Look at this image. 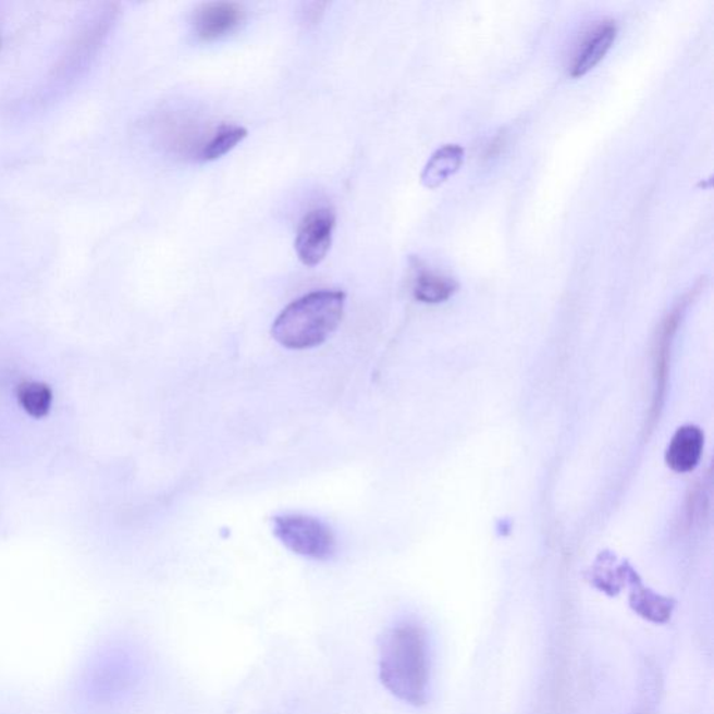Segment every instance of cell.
I'll list each match as a JSON object with an SVG mask.
<instances>
[{
  "instance_id": "cell-2",
  "label": "cell",
  "mask_w": 714,
  "mask_h": 714,
  "mask_svg": "<svg viewBox=\"0 0 714 714\" xmlns=\"http://www.w3.org/2000/svg\"><path fill=\"white\" fill-rule=\"evenodd\" d=\"M346 296L340 291H317L286 307L272 324V336L287 349L315 348L338 329Z\"/></svg>"
},
{
  "instance_id": "cell-6",
  "label": "cell",
  "mask_w": 714,
  "mask_h": 714,
  "mask_svg": "<svg viewBox=\"0 0 714 714\" xmlns=\"http://www.w3.org/2000/svg\"><path fill=\"white\" fill-rule=\"evenodd\" d=\"M617 24L613 20H604L590 28L582 42L579 44L571 63V76H584L606 57L617 37Z\"/></svg>"
},
{
  "instance_id": "cell-4",
  "label": "cell",
  "mask_w": 714,
  "mask_h": 714,
  "mask_svg": "<svg viewBox=\"0 0 714 714\" xmlns=\"http://www.w3.org/2000/svg\"><path fill=\"white\" fill-rule=\"evenodd\" d=\"M335 221V212L329 207L315 208L300 221L295 249L305 266L316 267L325 259L331 247Z\"/></svg>"
},
{
  "instance_id": "cell-1",
  "label": "cell",
  "mask_w": 714,
  "mask_h": 714,
  "mask_svg": "<svg viewBox=\"0 0 714 714\" xmlns=\"http://www.w3.org/2000/svg\"><path fill=\"white\" fill-rule=\"evenodd\" d=\"M379 674L381 684L399 701L415 707L428 705L430 644L420 625L399 624L381 637Z\"/></svg>"
},
{
  "instance_id": "cell-8",
  "label": "cell",
  "mask_w": 714,
  "mask_h": 714,
  "mask_svg": "<svg viewBox=\"0 0 714 714\" xmlns=\"http://www.w3.org/2000/svg\"><path fill=\"white\" fill-rule=\"evenodd\" d=\"M705 435L697 426H682L674 434L666 453V463L678 473L691 472L701 460Z\"/></svg>"
},
{
  "instance_id": "cell-10",
  "label": "cell",
  "mask_w": 714,
  "mask_h": 714,
  "mask_svg": "<svg viewBox=\"0 0 714 714\" xmlns=\"http://www.w3.org/2000/svg\"><path fill=\"white\" fill-rule=\"evenodd\" d=\"M246 137L247 128L239 125H232V123H222L214 134L208 138L205 146L201 147L198 157H200L201 161H216L218 158L232 151Z\"/></svg>"
},
{
  "instance_id": "cell-11",
  "label": "cell",
  "mask_w": 714,
  "mask_h": 714,
  "mask_svg": "<svg viewBox=\"0 0 714 714\" xmlns=\"http://www.w3.org/2000/svg\"><path fill=\"white\" fill-rule=\"evenodd\" d=\"M20 406L34 419H42L51 410L53 394L47 384L27 381L17 390Z\"/></svg>"
},
{
  "instance_id": "cell-7",
  "label": "cell",
  "mask_w": 714,
  "mask_h": 714,
  "mask_svg": "<svg viewBox=\"0 0 714 714\" xmlns=\"http://www.w3.org/2000/svg\"><path fill=\"white\" fill-rule=\"evenodd\" d=\"M625 582L631 588L629 606L639 617L656 625L667 624L672 619L674 608H676V602L673 599L662 596V594L644 587L641 578L632 568L627 567Z\"/></svg>"
},
{
  "instance_id": "cell-3",
  "label": "cell",
  "mask_w": 714,
  "mask_h": 714,
  "mask_svg": "<svg viewBox=\"0 0 714 714\" xmlns=\"http://www.w3.org/2000/svg\"><path fill=\"white\" fill-rule=\"evenodd\" d=\"M274 534L292 553L317 562H327L336 552L334 532L320 519L307 515H278L274 518Z\"/></svg>"
},
{
  "instance_id": "cell-5",
  "label": "cell",
  "mask_w": 714,
  "mask_h": 714,
  "mask_svg": "<svg viewBox=\"0 0 714 714\" xmlns=\"http://www.w3.org/2000/svg\"><path fill=\"white\" fill-rule=\"evenodd\" d=\"M245 19V10L235 2H208L201 4L193 16V29L198 39L211 42L235 32Z\"/></svg>"
},
{
  "instance_id": "cell-12",
  "label": "cell",
  "mask_w": 714,
  "mask_h": 714,
  "mask_svg": "<svg viewBox=\"0 0 714 714\" xmlns=\"http://www.w3.org/2000/svg\"><path fill=\"white\" fill-rule=\"evenodd\" d=\"M458 285L451 278L433 274V272H421L416 280V299L424 304H441L453 296Z\"/></svg>"
},
{
  "instance_id": "cell-9",
  "label": "cell",
  "mask_w": 714,
  "mask_h": 714,
  "mask_svg": "<svg viewBox=\"0 0 714 714\" xmlns=\"http://www.w3.org/2000/svg\"><path fill=\"white\" fill-rule=\"evenodd\" d=\"M463 161V148L459 146H444L430 158L428 165L421 173V182L426 187H438L459 170Z\"/></svg>"
}]
</instances>
